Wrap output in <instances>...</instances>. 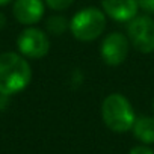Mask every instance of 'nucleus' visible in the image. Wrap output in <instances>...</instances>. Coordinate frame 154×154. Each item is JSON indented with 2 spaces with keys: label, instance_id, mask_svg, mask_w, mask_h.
I'll return each instance as SVG.
<instances>
[{
  "label": "nucleus",
  "instance_id": "nucleus-16",
  "mask_svg": "<svg viewBox=\"0 0 154 154\" xmlns=\"http://www.w3.org/2000/svg\"><path fill=\"white\" fill-rule=\"evenodd\" d=\"M152 112H154V100H152Z\"/></svg>",
  "mask_w": 154,
  "mask_h": 154
},
{
  "label": "nucleus",
  "instance_id": "nucleus-4",
  "mask_svg": "<svg viewBox=\"0 0 154 154\" xmlns=\"http://www.w3.org/2000/svg\"><path fill=\"white\" fill-rule=\"evenodd\" d=\"M127 38L130 45L143 54L154 51V18L151 15H136L127 23Z\"/></svg>",
  "mask_w": 154,
  "mask_h": 154
},
{
  "label": "nucleus",
  "instance_id": "nucleus-9",
  "mask_svg": "<svg viewBox=\"0 0 154 154\" xmlns=\"http://www.w3.org/2000/svg\"><path fill=\"white\" fill-rule=\"evenodd\" d=\"M131 131L140 143L143 145L154 143V116H149V115L136 116Z\"/></svg>",
  "mask_w": 154,
  "mask_h": 154
},
{
  "label": "nucleus",
  "instance_id": "nucleus-11",
  "mask_svg": "<svg viewBox=\"0 0 154 154\" xmlns=\"http://www.w3.org/2000/svg\"><path fill=\"white\" fill-rule=\"evenodd\" d=\"M44 3L51 9V11H65L68 9L72 3H74V0H44Z\"/></svg>",
  "mask_w": 154,
  "mask_h": 154
},
{
  "label": "nucleus",
  "instance_id": "nucleus-7",
  "mask_svg": "<svg viewBox=\"0 0 154 154\" xmlns=\"http://www.w3.org/2000/svg\"><path fill=\"white\" fill-rule=\"evenodd\" d=\"M44 0H15L12 6L15 20L26 27L39 23L44 17Z\"/></svg>",
  "mask_w": 154,
  "mask_h": 154
},
{
  "label": "nucleus",
  "instance_id": "nucleus-5",
  "mask_svg": "<svg viewBox=\"0 0 154 154\" xmlns=\"http://www.w3.org/2000/svg\"><path fill=\"white\" fill-rule=\"evenodd\" d=\"M17 48L26 59H42L50 51V39L44 30L27 26L17 38Z\"/></svg>",
  "mask_w": 154,
  "mask_h": 154
},
{
  "label": "nucleus",
  "instance_id": "nucleus-1",
  "mask_svg": "<svg viewBox=\"0 0 154 154\" xmlns=\"http://www.w3.org/2000/svg\"><path fill=\"white\" fill-rule=\"evenodd\" d=\"M32 82V68L24 56L15 51L0 54V94L11 97L24 91Z\"/></svg>",
  "mask_w": 154,
  "mask_h": 154
},
{
  "label": "nucleus",
  "instance_id": "nucleus-10",
  "mask_svg": "<svg viewBox=\"0 0 154 154\" xmlns=\"http://www.w3.org/2000/svg\"><path fill=\"white\" fill-rule=\"evenodd\" d=\"M45 27L51 35H62V33H65L66 29H69V21L63 15L54 14V15L47 18Z\"/></svg>",
  "mask_w": 154,
  "mask_h": 154
},
{
  "label": "nucleus",
  "instance_id": "nucleus-13",
  "mask_svg": "<svg viewBox=\"0 0 154 154\" xmlns=\"http://www.w3.org/2000/svg\"><path fill=\"white\" fill-rule=\"evenodd\" d=\"M128 154H154V149H151L148 145H136V146H133L130 151H128Z\"/></svg>",
  "mask_w": 154,
  "mask_h": 154
},
{
  "label": "nucleus",
  "instance_id": "nucleus-12",
  "mask_svg": "<svg viewBox=\"0 0 154 154\" xmlns=\"http://www.w3.org/2000/svg\"><path fill=\"white\" fill-rule=\"evenodd\" d=\"M137 5L146 15H154V0H137Z\"/></svg>",
  "mask_w": 154,
  "mask_h": 154
},
{
  "label": "nucleus",
  "instance_id": "nucleus-6",
  "mask_svg": "<svg viewBox=\"0 0 154 154\" xmlns=\"http://www.w3.org/2000/svg\"><path fill=\"white\" fill-rule=\"evenodd\" d=\"M130 51V41L121 32H112L103 38L100 45V56L109 66H118L125 62Z\"/></svg>",
  "mask_w": 154,
  "mask_h": 154
},
{
  "label": "nucleus",
  "instance_id": "nucleus-14",
  "mask_svg": "<svg viewBox=\"0 0 154 154\" xmlns=\"http://www.w3.org/2000/svg\"><path fill=\"white\" fill-rule=\"evenodd\" d=\"M5 24H6V17H5L2 12H0V29H3Z\"/></svg>",
  "mask_w": 154,
  "mask_h": 154
},
{
  "label": "nucleus",
  "instance_id": "nucleus-2",
  "mask_svg": "<svg viewBox=\"0 0 154 154\" xmlns=\"http://www.w3.org/2000/svg\"><path fill=\"white\" fill-rule=\"evenodd\" d=\"M101 119L110 131L127 133L131 130L136 115L130 100L125 95L112 92L101 103Z\"/></svg>",
  "mask_w": 154,
  "mask_h": 154
},
{
  "label": "nucleus",
  "instance_id": "nucleus-8",
  "mask_svg": "<svg viewBox=\"0 0 154 154\" xmlns=\"http://www.w3.org/2000/svg\"><path fill=\"white\" fill-rule=\"evenodd\" d=\"M103 12L115 21L128 23L139 12L137 0H101Z\"/></svg>",
  "mask_w": 154,
  "mask_h": 154
},
{
  "label": "nucleus",
  "instance_id": "nucleus-15",
  "mask_svg": "<svg viewBox=\"0 0 154 154\" xmlns=\"http://www.w3.org/2000/svg\"><path fill=\"white\" fill-rule=\"evenodd\" d=\"M12 0H0V6H5V5H9Z\"/></svg>",
  "mask_w": 154,
  "mask_h": 154
},
{
  "label": "nucleus",
  "instance_id": "nucleus-3",
  "mask_svg": "<svg viewBox=\"0 0 154 154\" xmlns=\"http://www.w3.org/2000/svg\"><path fill=\"white\" fill-rule=\"evenodd\" d=\"M106 30V14L103 9L88 6L77 11L69 20L71 35L82 42H91L100 38Z\"/></svg>",
  "mask_w": 154,
  "mask_h": 154
}]
</instances>
